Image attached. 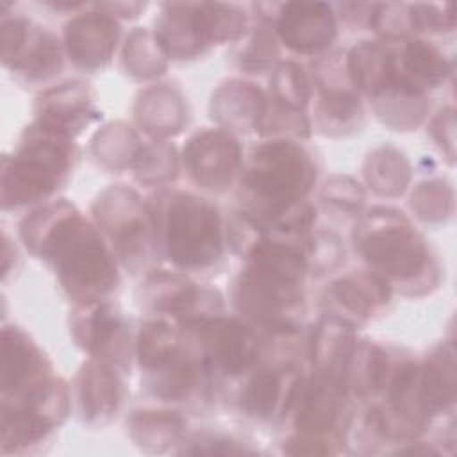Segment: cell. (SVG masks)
Returning a JSON list of instances; mask_svg holds the SVG:
<instances>
[{
    "mask_svg": "<svg viewBox=\"0 0 457 457\" xmlns=\"http://www.w3.org/2000/svg\"><path fill=\"white\" fill-rule=\"evenodd\" d=\"M89 89L84 82H68L45 93L37 105V123L41 129L71 137L93 120Z\"/></svg>",
    "mask_w": 457,
    "mask_h": 457,
    "instance_id": "d6986e66",
    "label": "cell"
},
{
    "mask_svg": "<svg viewBox=\"0 0 457 457\" xmlns=\"http://www.w3.org/2000/svg\"><path fill=\"white\" fill-rule=\"evenodd\" d=\"M157 21L155 41L166 55L186 59L212 43L237 37L245 29V14L225 4H168Z\"/></svg>",
    "mask_w": 457,
    "mask_h": 457,
    "instance_id": "8992f818",
    "label": "cell"
},
{
    "mask_svg": "<svg viewBox=\"0 0 457 457\" xmlns=\"http://www.w3.org/2000/svg\"><path fill=\"white\" fill-rule=\"evenodd\" d=\"M152 393L168 402L186 400L198 384V364L182 348V341L141 368Z\"/></svg>",
    "mask_w": 457,
    "mask_h": 457,
    "instance_id": "ffe728a7",
    "label": "cell"
},
{
    "mask_svg": "<svg viewBox=\"0 0 457 457\" xmlns=\"http://www.w3.org/2000/svg\"><path fill=\"white\" fill-rule=\"evenodd\" d=\"M155 234L170 261L180 270H204L221 257V220L218 209L189 193H171L161 214H154Z\"/></svg>",
    "mask_w": 457,
    "mask_h": 457,
    "instance_id": "277c9868",
    "label": "cell"
},
{
    "mask_svg": "<svg viewBox=\"0 0 457 457\" xmlns=\"http://www.w3.org/2000/svg\"><path fill=\"white\" fill-rule=\"evenodd\" d=\"M77 400L80 414L89 423H105L121 403V380L116 366L93 357L77 378Z\"/></svg>",
    "mask_w": 457,
    "mask_h": 457,
    "instance_id": "ac0fdd59",
    "label": "cell"
},
{
    "mask_svg": "<svg viewBox=\"0 0 457 457\" xmlns=\"http://www.w3.org/2000/svg\"><path fill=\"white\" fill-rule=\"evenodd\" d=\"M96 218L125 261L145 255L148 243H157L154 216L130 189L112 187L105 191L98 198Z\"/></svg>",
    "mask_w": 457,
    "mask_h": 457,
    "instance_id": "ba28073f",
    "label": "cell"
},
{
    "mask_svg": "<svg viewBox=\"0 0 457 457\" xmlns=\"http://www.w3.org/2000/svg\"><path fill=\"white\" fill-rule=\"evenodd\" d=\"M275 57L277 46L273 36L268 30L259 29L257 32H253L250 45L241 54V66L252 73H261L271 64Z\"/></svg>",
    "mask_w": 457,
    "mask_h": 457,
    "instance_id": "1f68e13d",
    "label": "cell"
},
{
    "mask_svg": "<svg viewBox=\"0 0 457 457\" xmlns=\"http://www.w3.org/2000/svg\"><path fill=\"white\" fill-rule=\"evenodd\" d=\"M132 439L148 452H162L173 445L184 428V420L168 411H136L129 420Z\"/></svg>",
    "mask_w": 457,
    "mask_h": 457,
    "instance_id": "d4e9b609",
    "label": "cell"
},
{
    "mask_svg": "<svg viewBox=\"0 0 457 457\" xmlns=\"http://www.w3.org/2000/svg\"><path fill=\"white\" fill-rule=\"evenodd\" d=\"M416 193H420L425 198H430V204H425L416 209L418 216L430 221V220H445L452 214L453 205V193L452 187H448L443 180H430L421 184Z\"/></svg>",
    "mask_w": 457,
    "mask_h": 457,
    "instance_id": "4dcf8cb0",
    "label": "cell"
},
{
    "mask_svg": "<svg viewBox=\"0 0 457 457\" xmlns=\"http://www.w3.org/2000/svg\"><path fill=\"white\" fill-rule=\"evenodd\" d=\"M302 378L295 370H262L255 373L241 393V409L255 420L284 418L293 405Z\"/></svg>",
    "mask_w": 457,
    "mask_h": 457,
    "instance_id": "e0dca14e",
    "label": "cell"
},
{
    "mask_svg": "<svg viewBox=\"0 0 457 457\" xmlns=\"http://www.w3.org/2000/svg\"><path fill=\"white\" fill-rule=\"evenodd\" d=\"M277 32L284 45L298 54H316L336 37L332 11L321 2H291L282 5Z\"/></svg>",
    "mask_w": 457,
    "mask_h": 457,
    "instance_id": "5bb4252c",
    "label": "cell"
},
{
    "mask_svg": "<svg viewBox=\"0 0 457 457\" xmlns=\"http://www.w3.org/2000/svg\"><path fill=\"white\" fill-rule=\"evenodd\" d=\"M193 445H198L196 448L186 450L187 453H246L245 446H239L236 441L227 439V437H202L198 441H191Z\"/></svg>",
    "mask_w": 457,
    "mask_h": 457,
    "instance_id": "836d02e7",
    "label": "cell"
},
{
    "mask_svg": "<svg viewBox=\"0 0 457 457\" xmlns=\"http://www.w3.org/2000/svg\"><path fill=\"white\" fill-rule=\"evenodd\" d=\"M346 386L359 396H370L387 377V355L371 343H357L346 366Z\"/></svg>",
    "mask_w": 457,
    "mask_h": 457,
    "instance_id": "4316f807",
    "label": "cell"
},
{
    "mask_svg": "<svg viewBox=\"0 0 457 457\" xmlns=\"http://www.w3.org/2000/svg\"><path fill=\"white\" fill-rule=\"evenodd\" d=\"M316 114L325 134H332L334 130L345 134L346 130L359 127L364 112L357 93L346 87L325 86L318 98Z\"/></svg>",
    "mask_w": 457,
    "mask_h": 457,
    "instance_id": "484cf974",
    "label": "cell"
},
{
    "mask_svg": "<svg viewBox=\"0 0 457 457\" xmlns=\"http://www.w3.org/2000/svg\"><path fill=\"white\" fill-rule=\"evenodd\" d=\"M305 257L307 266L321 273L336 268L343 261L345 248L341 246L337 236L330 232H318L307 239Z\"/></svg>",
    "mask_w": 457,
    "mask_h": 457,
    "instance_id": "f546056e",
    "label": "cell"
},
{
    "mask_svg": "<svg viewBox=\"0 0 457 457\" xmlns=\"http://www.w3.org/2000/svg\"><path fill=\"white\" fill-rule=\"evenodd\" d=\"M186 328L198 332L207 359L227 375L246 373L259 361V339L255 332L237 320L214 316Z\"/></svg>",
    "mask_w": 457,
    "mask_h": 457,
    "instance_id": "8fae6325",
    "label": "cell"
},
{
    "mask_svg": "<svg viewBox=\"0 0 457 457\" xmlns=\"http://www.w3.org/2000/svg\"><path fill=\"white\" fill-rule=\"evenodd\" d=\"M73 334L93 357L114 366L125 364L129 353V330L121 318L105 302L80 303L73 318Z\"/></svg>",
    "mask_w": 457,
    "mask_h": 457,
    "instance_id": "4fadbf2b",
    "label": "cell"
},
{
    "mask_svg": "<svg viewBox=\"0 0 457 457\" xmlns=\"http://www.w3.org/2000/svg\"><path fill=\"white\" fill-rule=\"evenodd\" d=\"M337 184L330 182L325 186L323 189V198L325 202H332L343 209H348V211H355L361 207L362 200H364V195L359 187V184H355L353 180L350 179H336Z\"/></svg>",
    "mask_w": 457,
    "mask_h": 457,
    "instance_id": "d6a6232c",
    "label": "cell"
},
{
    "mask_svg": "<svg viewBox=\"0 0 457 457\" xmlns=\"http://www.w3.org/2000/svg\"><path fill=\"white\" fill-rule=\"evenodd\" d=\"M241 162L237 141L221 130L196 132L184 148V164L189 177L202 187L223 191Z\"/></svg>",
    "mask_w": 457,
    "mask_h": 457,
    "instance_id": "7c38bea8",
    "label": "cell"
},
{
    "mask_svg": "<svg viewBox=\"0 0 457 457\" xmlns=\"http://www.w3.org/2000/svg\"><path fill=\"white\" fill-rule=\"evenodd\" d=\"M73 146L70 137L39 125L27 129L18 155L4 159L2 200L4 207H18L52 195L71 166Z\"/></svg>",
    "mask_w": 457,
    "mask_h": 457,
    "instance_id": "5b68a950",
    "label": "cell"
},
{
    "mask_svg": "<svg viewBox=\"0 0 457 457\" xmlns=\"http://www.w3.org/2000/svg\"><path fill=\"white\" fill-rule=\"evenodd\" d=\"M423 395L430 416L445 412L455 400V350L445 343L421 364Z\"/></svg>",
    "mask_w": 457,
    "mask_h": 457,
    "instance_id": "cb8c5ba5",
    "label": "cell"
},
{
    "mask_svg": "<svg viewBox=\"0 0 457 457\" xmlns=\"http://www.w3.org/2000/svg\"><path fill=\"white\" fill-rule=\"evenodd\" d=\"M400 79L414 89L425 93L428 87H437L452 71L446 55L432 43L414 39L396 54Z\"/></svg>",
    "mask_w": 457,
    "mask_h": 457,
    "instance_id": "7402d4cb",
    "label": "cell"
},
{
    "mask_svg": "<svg viewBox=\"0 0 457 457\" xmlns=\"http://www.w3.org/2000/svg\"><path fill=\"white\" fill-rule=\"evenodd\" d=\"M271 91L275 102L302 111L309 100V82L303 70L293 61L277 64L271 77Z\"/></svg>",
    "mask_w": 457,
    "mask_h": 457,
    "instance_id": "f1b7e54d",
    "label": "cell"
},
{
    "mask_svg": "<svg viewBox=\"0 0 457 457\" xmlns=\"http://www.w3.org/2000/svg\"><path fill=\"white\" fill-rule=\"evenodd\" d=\"M346 389V378L328 371H318L307 384H300L291 405L298 436L327 441L345 412Z\"/></svg>",
    "mask_w": 457,
    "mask_h": 457,
    "instance_id": "9c48e42d",
    "label": "cell"
},
{
    "mask_svg": "<svg viewBox=\"0 0 457 457\" xmlns=\"http://www.w3.org/2000/svg\"><path fill=\"white\" fill-rule=\"evenodd\" d=\"M66 48L70 59L84 70L104 68L120 36L118 23L107 12H87L66 25Z\"/></svg>",
    "mask_w": 457,
    "mask_h": 457,
    "instance_id": "2e32d148",
    "label": "cell"
},
{
    "mask_svg": "<svg viewBox=\"0 0 457 457\" xmlns=\"http://www.w3.org/2000/svg\"><path fill=\"white\" fill-rule=\"evenodd\" d=\"M355 246L377 275L411 287V293L421 286L427 289L437 280V270L425 239L395 209L370 212L357 228Z\"/></svg>",
    "mask_w": 457,
    "mask_h": 457,
    "instance_id": "7a4b0ae2",
    "label": "cell"
},
{
    "mask_svg": "<svg viewBox=\"0 0 457 457\" xmlns=\"http://www.w3.org/2000/svg\"><path fill=\"white\" fill-rule=\"evenodd\" d=\"M368 168V182L373 184L380 195H398L409 182V164L402 154L391 148H384L373 154Z\"/></svg>",
    "mask_w": 457,
    "mask_h": 457,
    "instance_id": "83f0119b",
    "label": "cell"
},
{
    "mask_svg": "<svg viewBox=\"0 0 457 457\" xmlns=\"http://www.w3.org/2000/svg\"><path fill=\"white\" fill-rule=\"evenodd\" d=\"M2 57L14 71L30 80H41L61 68L57 39L41 27L30 29L21 18L2 23Z\"/></svg>",
    "mask_w": 457,
    "mask_h": 457,
    "instance_id": "30bf717a",
    "label": "cell"
},
{
    "mask_svg": "<svg viewBox=\"0 0 457 457\" xmlns=\"http://www.w3.org/2000/svg\"><path fill=\"white\" fill-rule=\"evenodd\" d=\"M27 246L52 261L64 291L80 303L98 302L118 284L102 236L66 202L36 211L21 225Z\"/></svg>",
    "mask_w": 457,
    "mask_h": 457,
    "instance_id": "6da1fadb",
    "label": "cell"
},
{
    "mask_svg": "<svg viewBox=\"0 0 457 457\" xmlns=\"http://www.w3.org/2000/svg\"><path fill=\"white\" fill-rule=\"evenodd\" d=\"M389 282L375 271L341 277L328 287V298L345 312L343 320L348 323L370 318L378 305L389 300Z\"/></svg>",
    "mask_w": 457,
    "mask_h": 457,
    "instance_id": "44dd1931",
    "label": "cell"
},
{
    "mask_svg": "<svg viewBox=\"0 0 457 457\" xmlns=\"http://www.w3.org/2000/svg\"><path fill=\"white\" fill-rule=\"evenodd\" d=\"M355 345L357 339L353 336L352 323L337 316L320 321L312 339V361L316 362L318 371L345 377Z\"/></svg>",
    "mask_w": 457,
    "mask_h": 457,
    "instance_id": "603a6c76",
    "label": "cell"
},
{
    "mask_svg": "<svg viewBox=\"0 0 457 457\" xmlns=\"http://www.w3.org/2000/svg\"><path fill=\"white\" fill-rule=\"evenodd\" d=\"M234 298L241 312L282 334L296 330V320L303 311L300 284L270 278L250 270L241 273Z\"/></svg>",
    "mask_w": 457,
    "mask_h": 457,
    "instance_id": "52a82bcc",
    "label": "cell"
},
{
    "mask_svg": "<svg viewBox=\"0 0 457 457\" xmlns=\"http://www.w3.org/2000/svg\"><path fill=\"white\" fill-rule=\"evenodd\" d=\"M316 180L309 152L295 141L273 139L259 145L243 177V189L252 200L248 214L262 225L302 204Z\"/></svg>",
    "mask_w": 457,
    "mask_h": 457,
    "instance_id": "3957f363",
    "label": "cell"
},
{
    "mask_svg": "<svg viewBox=\"0 0 457 457\" xmlns=\"http://www.w3.org/2000/svg\"><path fill=\"white\" fill-rule=\"evenodd\" d=\"M50 377L39 348L16 327L2 332V398H14Z\"/></svg>",
    "mask_w": 457,
    "mask_h": 457,
    "instance_id": "9a60e30c",
    "label": "cell"
}]
</instances>
